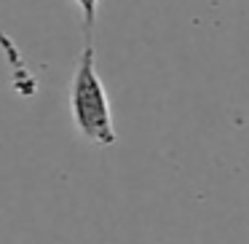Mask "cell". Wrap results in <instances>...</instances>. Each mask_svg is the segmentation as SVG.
<instances>
[{
  "mask_svg": "<svg viewBox=\"0 0 249 244\" xmlns=\"http://www.w3.org/2000/svg\"><path fill=\"white\" fill-rule=\"evenodd\" d=\"M70 113L75 129L91 145L110 148L118 142L115 124H113V105H110L105 83L97 73V51H94V46H86L81 59H78L75 75H72V83H70Z\"/></svg>",
  "mask_w": 249,
  "mask_h": 244,
  "instance_id": "obj_1",
  "label": "cell"
},
{
  "mask_svg": "<svg viewBox=\"0 0 249 244\" xmlns=\"http://www.w3.org/2000/svg\"><path fill=\"white\" fill-rule=\"evenodd\" d=\"M75 3L83 14V27L91 30L94 22H97V14H99V0H75Z\"/></svg>",
  "mask_w": 249,
  "mask_h": 244,
  "instance_id": "obj_2",
  "label": "cell"
}]
</instances>
